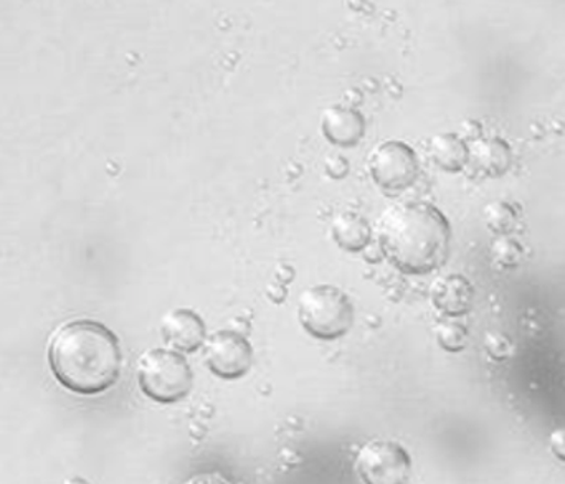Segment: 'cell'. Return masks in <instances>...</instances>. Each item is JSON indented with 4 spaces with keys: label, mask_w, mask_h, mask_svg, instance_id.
<instances>
[{
    "label": "cell",
    "mask_w": 565,
    "mask_h": 484,
    "mask_svg": "<svg viewBox=\"0 0 565 484\" xmlns=\"http://www.w3.org/2000/svg\"><path fill=\"white\" fill-rule=\"evenodd\" d=\"M50 369L65 389L96 396L115 386L121 374L118 336L105 324L75 320L56 327L49 344Z\"/></svg>",
    "instance_id": "obj_2"
},
{
    "label": "cell",
    "mask_w": 565,
    "mask_h": 484,
    "mask_svg": "<svg viewBox=\"0 0 565 484\" xmlns=\"http://www.w3.org/2000/svg\"><path fill=\"white\" fill-rule=\"evenodd\" d=\"M254 357L250 341L235 331H217L204 344L205 366L218 379L238 380L247 376Z\"/></svg>",
    "instance_id": "obj_7"
},
{
    "label": "cell",
    "mask_w": 565,
    "mask_h": 484,
    "mask_svg": "<svg viewBox=\"0 0 565 484\" xmlns=\"http://www.w3.org/2000/svg\"><path fill=\"white\" fill-rule=\"evenodd\" d=\"M438 346L447 353H461L468 344V330L460 323L445 321L435 330Z\"/></svg>",
    "instance_id": "obj_16"
},
{
    "label": "cell",
    "mask_w": 565,
    "mask_h": 484,
    "mask_svg": "<svg viewBox=\"0 0 565 484\" xmlns=\"http://www.w3.org/2000/svg\"><path fill=\"white\" fill-rule=\"evenodd\" d=\"M490 255L494 267L501 268V270H514L523 263L526 250L518 238L507 235V237L494 238Z\"/></svg>",
    "instance_id": "obj_15"
},
{
    "label": "cell",
    "mask_w": 565,
    "mask_h": 484,
    "mask_svg": "<svg viewBox=\"0 0 565 484\" xmlns=\"http://www.w3.org/2000/svg\"><path fill=\"white\" fill-rule=\"evenodd\" d=\"M355 472L364 484H408L412 459L401 443L371 440L355 455Z\"/></svg>",
    "instance_id": "obj_6"
},
{
    "label": "cell",
    "mask_w": 565,
    "mask_h": 484,
    "mask_svg": "<svg viewBox=\"0 0 565 484\" xmlns=\"http://www.w3.org/2000/svg\"><path fill=\"white\" fill-rule=\"evenodd\" d=\"M321 132L335 148H355L365 136L364 115L351 106H329L321 116Z\"/></svg>",
    "instance_id": "obj_9"
},
{
    "label": "cell",
    "mask_w": 565,
    "mask_h": 484,
    "mask_svg": "<svg viewBox=\"0 0 565 484\" xmlns=\"http://www.w3.org/2000/svg\"><path fill=\"white\" fill-rule=\"evenodd\" d=\"M162 340L168 344L169 349L178 351L181 354L198 353L204 347L207 341V326L201 314L189 308H174L162 316L161 326Z\"/></svg>",
    "instance_id": "obj_8"
},
{
    "label": "cell",
    "mask_w": 565,
    "mask_h": 484,
    "mask_svg": "<svg viewBox=\"0 0 565 484\" xmlns=\"http://www.w3.org/2000/svg\"><path fill=\"white\" fill-rule=\"evenodd\" d=\"M551 450H553L554 456L559 459L561 462L565 463V429L561 427V429L554 430L551 433Z\"/></svg>",
    "instance_id": "obj_19"
},
{
    "label": "cell",
    "mask_w": 565,
    "mask_h": 484,
    "mask_svg": "<svg viewBox=\"0 0 565 484\" xmlns=\"http://www.w3.org/2000/svg\"><path fill=\"white\" fill-rule=\"evenodd\" d=\"M484 224L497 237H507L520 230L523 214L516 204L507 201L491 202L484 208Z\"/></svg>",
    "instance_id": "obj_14"
},
{
    "label": "cell",
    "mask_w": 565,
    "mask_h": 484,
    "mask_svg": "<svg viewBox=\"0 0 565 484\" xmlns=\"http://www.w3.org/2000/svg\"><path fill=\"white\" fill-rule=\"evenodd\" d=\"M377 241L395 270L424 277L440 270L450 258V221L428 202L392 205L379 218Z\"/></svg>",
    "instance_id": "obj_1"
},
{
    "label": "cell",
    "mask_w": 565,
    "mask_h": 484,
    "mask_svg": "<svg viewBox=\"0 0 565 484\" xmlns=\"http://www.w3.org/2000/svg\"><path fill=\"white\" fill-rule=\"evenodd\" d=\"M484 347H487L488 356L493 361H508L514 356V344L507 334L491 331L484 337Z\"/></svg>",
    "instance_id": "obj_17"
},
{
    "label": "cell",
    "mask_w": 565,
    "mask_h": 484,
    "mask_svg": "<svg viewBox=\"0 0 565 484\" xmlns=\"http://www.w3.org/2000/svg\"><path fill=\"white\" fill-rule=\"evenodd\" d=\"M367 168L374 184L387 194L407 191L420 175L417 152L398 139H387L375 146L369 155Z\"/></svg>",
    "instance_id": "obj_5"
},
{
    "label": "cell",
    "mask_w": 565,
    "mask_h": 484,
    "mask_svg": "<svg viewBox=\"0 0 565 484\" xmlns=\"http://www.w3.org/2000/svg\"><path fill=\"white\" fill-rule=\"evenodd\" d=\"M182 484H232L218 472H199L189 476Z\"/></svg>",
    "instance_id": "obj_18"
},
{
    "label": "cell",
    "mask_w": 565,
    "mask_h": 484,
    "mask_svg": "<svg viewBox=\"0 0 565 484\" xmlns=\"http://www.w3.org/2000/svg\"><path fill=\"white\" fill-rule=\"evenodd\" d=\"M142 394L152 402L174 406L182 402L194 387V373L184 354L169 347L146 351L136 366Z\"/></svg>",
    "instance_id": "obj_4"
},
{
    "label": "cell",
    "mask_w": 565,
    "mask_h": 484,
    "mask_svg": "<svg viewBox=\"0 0 565 484\" xmlns=\"http://www.w3.org/2000/svg\"><path fill=\"white\" fill-rule=\"evenodd\" d=\"M296 316L305 333L319 341L341 340L354 326L351 298L334 284H315L302 290Z\"/></svg>",
    "instance_id": "obj_3"
},
{
    "label": "cell",
    "mask_w": 565,
    "mask_h": 484,
    "mask_svg": "<svg viewBox=\"0 0 565 484\" xmlns=\"http://www.w3.org/2000/svg\"><path fill=\"white\" fill-rule=\"evenodd\" d=\"M470 164L484 178H503L513 165V152L503 139H480L470 148Z\"/></svg>",
    "instance_id": "obj_12"
},
{
    "label": "cell",
    "mask_w": 565,
    "mask_h": 484,
    "mask_svg": "<svg viewBox=\"0 0 565 484\" xmlns=\"http://www.w3.org/2000/svg\"><path fill=\"white\" fill-rule=\"evenodd\" d=\"M428 152L438 169L451 174L463 171L470 164V146L455 132L434 136L430 139Z\"/></svg>",
    "instance_id": "obj_13"
},
{
    "label": "cell",
    "mask_w": 565,
    "mask_h": 484,
    "mask_svg": "<svg viewBox=\"0 0 565 484\" xmlns=\"http://www.w3.org/2000/svg\"><path fill=\"white\" fill-rule=\"evenodd\" d=\"M331 237L341 250L361 254L371 245L374 232L367 218L355 212L345 211L332 218Z\"/></svg>",
    "instance_id": "obj_11"
},
{
    "label": "cell",
    "mask_w": 565,
    "mask_h": 484,
    "mask_svg": "<svg viewBox=\"0 0 565 484\" xmlns=\"http://www.w3.org/2000/svg\"><path fill=\"white\" fill-rule=\"evenodd\" d=\"M431 304L444 316L461 318L470 313L475 303V288L463 275H444L431 283Z\"/></svg>",
    "instance_id": "obj_10"
},
{
    "label": "cell",
    "mask_w": 565,
    "mask_h": 484,
    "mask_svg": "<svg viewBox=\"0 0 565 484\" xmlns=\"http://www.w3.org/2000/svg\"><path fill=\"white\" fill-rule=\"evenodd\" d=\"M65 484H88L85 482V480L83 478H72V480H68V482H66Z\"/></svg>",
    "instance_id": "obj_20"
}]
</instances>
